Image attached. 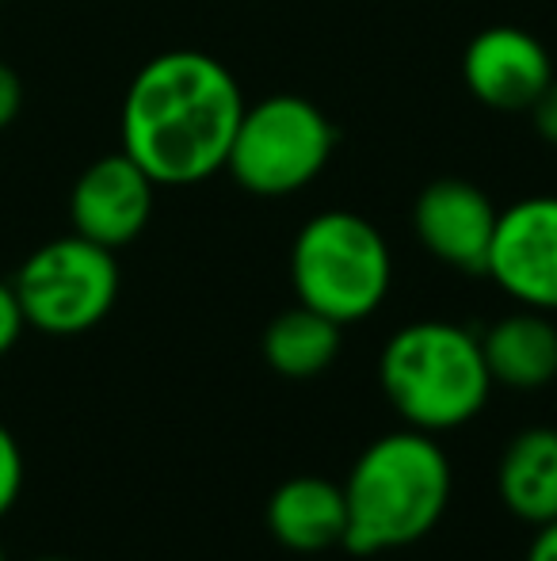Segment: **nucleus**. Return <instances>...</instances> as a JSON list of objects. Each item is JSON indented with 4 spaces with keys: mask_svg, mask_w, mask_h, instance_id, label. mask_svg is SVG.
<instances>
[{
    "mask_svg": "<svg viewBox=\"0 0 557 561\" xmlns=\"http://www.w3.org/2000/svg\"><path fill=\"white\" fill-rule=\"evenodd\" d=\"M153 192L156 184L146 176V169L130 161L123 149L100 157L77 176L73 192H69L73 233L89 237V241L104 244L112 252L123 249L149 226Z\"/></svg>",
    "mask_w": 557,
    "mask_h": 561,
    "instance_id": "nucleus-9",
    "label": "nucleus"
},
{
    "mask_svg": "<svg viewBox=\"0 0 557 561\" xmlns=\"http://www.w3.org/2000/svg\"><path fill=\"white\" fill-rule=\"evenodd\" d=\"M241 115V84L218 58L202 50L156 54L123 96V153L156 187L199 184L225 169Z\"/></svg>",
    "mask_w": 557,
    "mask_h": 561,
    "instance_id": "nucleus-1",
    "label": "nucleus"
},
{
    "mask_svg": "<svg viewBox=\"0 0 557 561\" xmlns=\"http://www.w3.org/2000/svg\"><path fill=\"white\" fill-rule=\"evenodd\" d=\"M531 118H535L538 138H546L550 146H557V77L550 81V89H546L543 96L535 100V107H531Z\"/></svg>",
    "mask_w": 557,
    "mask_h": 561,
    "instance_id": "nucleus-18",
    "label": "nucleus"
},
{
    "mask_svg": "<svg viewBox=\"0 0 557 561\" xmlns=\"http://www.w3.org/2000/svg\"><path fill=\"white\" fill-rule=\"evenodd\" d=\"M31 329L46 336H81L112 313L119 298L115 252L81 233L35 249L12 279Z\"/></svg>",
    "mask_w": 557,
    "mask_h": 561,
    "instance_id": "nucleus-6",
    "label": "nucleus"
},
{
    "mask_svg": "<svg viewBox=\"0 0 557 561\" xmlns=\"http://www.w3.org/2000/svg\"><path fill=\"white\" fill-rule=\"evenodd\" d=\"M20 112H23V81L8 61H0V130H8L20 118Z\"/></svg>",
    "mask_w": 557,
    "mask_h": 561,
    "instance_id": "nucleus-17",
    "label": "nucleus"
},
{
    "mask_svg": "<svg viewBox=\"0 0 557 561\" xmlns=\"http://www.w3.org/2000/svg\"><path fill=\"white\" fill-rule=\"evenodd\" d=\"M485 275L527 310H557V195L500 210Z\"/></svg>",
    "mask_w": 557,
    "mask_h": 561,
    "instance_id": "nucleus-7",
    "label": "nucleus"
},
{
    "mask_svg": "<svg viewBox=\"0 0 557 561\" xmlns=\"http://www.w3.org/2000/svg\"><path fill=\"white\" fill-rule=\"evenodd\" d=\"M0 561H8V554H4V547H0Z\"/></svg>",
    "mask_w": 557,
    "mask_h": 561,
    "instance_id": "nucleus-21",
    "label": "nucleus"
},
{
    "mask_svg": "<svg viewBox=\"0 0 557 561\" xmlns=\"http://www.w3.org/2000/svg\"><path fill=\"white\" fill-rule=\"evenodd\" d=\"M35 561H69V558H35Z\"/></svg>",
    "mask_w": 557,
    "mask_h": 561,
    "instance_id": "nucleus-20",
    "label": "nucleus"
},
{
    "mask_svg": "<svg viewBox=\"0 0 557 561\" xmlns=\"http://www.w3.org/2000/svg\"><path fill=\"white\" fill-rule=\"evenodd\" d=\"M268 527L279 547L298 554H321L340 547L348 531V504L344 489L325 478H290L271 493Z\"/></svg>",
    "mask_w": 557,
    "mask_h": 561,
    "instance_id": "nucleus-11",
    "label": "nucleus"
},
{
    "mask_svg": "<svg viewBox=\"0 0 557 561\" xmlns=\"http://www.w3.org/2000/svg\"><path fill=\"white\" fill-rule=\"evenodd\" d=\"M336 149V130L317 104L294 92H276L245 107L233 134L225 169L260 199H282L325 172Z\"/></svg>",
    "mask_w": 557,
    "mask_h": 561,
    "instance_id": "nucleus-5",
    "label": "nucleus"
},
{
    "mask_svg": "<svg viewBox=\"0 0 557 561\" xmlns=\"http://www.w3.org/2000/svg\"><path fill=\"white\" fill-rule=\"evenodd\" d=\"M527 561H557V519L538 527V539L531 542Z\"/></svg>",
    "mask_w": 557,
    "mask_h": 561,
    "instance_id": "nucleus-19",
    "label": "nucleus"
},
{
    "mask_svg": "<svg viewBox=\"0 0 557 561\" xmlns=\"http://www.w3.org/2000/svg\"><path fill=\"white\" fill-rule=\"evenodd\" d=\"M500 501L523 524H554L557 519V432L527 428L508 444L497 470Z\"/></svg>",
    "mask_w": 557,
    "mask_h": 561,
    "instance_id": "nucleus-13",
    "label": "nucleus"
},
{
    "mask_svg": "<svg viewBox=\"0 0 557 561\" xmlns=\"http://www.w3.org/2000/svg\"><path fill=\"white\" fill-rule=\"evenodd\" d=\"M0 4H4V0H0Z\"/></svg>",
    "mask_w": 557,
    "mask_h": 561,
    "instance_id": "nucleus-22",
    "label": "nucleus"
},
{
    "mask_svg": "<svg viewBox=\"0 0 557 561\" xmlns=\"http://www.w3.org/2000/svg\"><path fill=\"white\" fill-rule=\"evenodd\" d=\"M489 378L508 390H543L557 378V325L543 310L508 313L481 336Z\"/></svg>",
    "mask_w": 557,
    "mask_h": 561,
    "instance_id": "nucleus-12",
    "label": "nucleus"
},
{
    "mask_svg": "<svg viewBox=\"0 0 557 561\" xmlns=\"http://www.w3.org/2000/svg\"><path fill=\"white\" fill-rule=\"evenodd\" d=\"M379 378L390 405L428 436L469 424L492 390L481 340L451 321L397 329L382 347Z\"/></svg>",
    "mask_w": 557,
    "mask_h": 561,
    "instance_id": "nucleus-3",
    "label": "nucleus"
},
{
    "mask_svg": "<svg viewBox=\"0 0 557 561\" xmlns=\"http://www.w3.org/2000/svg\"><path fill=\"white\" fill-rule=\"evenodd\" d=\"M351 554H386L420 542L451 501V462L428 432L405 428L379 436L356 458L344 481Z\"/></svg>",
    "mask_w": 557,
    "mask_h": 561,
    "instance_id": "nucleus-2",
    "label": "nucleus"
},
{
    "mask_svg": "<svg viewBox=\"0 0 557 561\" xmlns=\"http://www.w3.org/2000/svg\"><path fill=\"white\" fill-rule=\"evenodd\" d=\"M23 329H27V318L20 310V298H15L12 283H0V359L20 344Z\"/></svg>",
    "mask_w": 557,
    "mask_h": 561,
    "instance_id": "nucleus-16",
    "label": "nucleus"
},
{
    "mask_svg": "<svg viewBox=\"0 0 557 561\" xmlns=\"http://www.w3.org/2000/svg\"><path fill=\"white\" fill-rule=\"evenodd\" d=\"M290 279L302 306L336 325L363 321L386 302L394 260L379 226L351 210H321L298 229Z\"/></svg>",
    "mask_w": 557,
    "mask_h": 561,
    "instance_id": "nucleus-4",
    "label": "nucleus"
},
{
    "mask_svg": "<svg viewBox=\"0 0 557 561\" xmlns=\"http://www.w3.org/2000/svg\"><path fill=\"white\" fill-rule=\"evenodd\" d=\"M497 218L500 210L489 195L459 176L431 180L413 207V229L423 249L466 275H485Z\"/></svg>",
    "mask_w": 557,
    "mask_h": 561,
    "instance_id": "nucleus-10",
    "label": "nucleus"
},
{
    "mask_svg": "<svg viewBox=\"0 0 557 561\" xmlns=\"http://www.w3.org/2000/svg\"><path fill=\"white\" fill-rule=\"evenodd\" d=\"M462 81L477 104L492 112H531L550 89L554 61L543 38L512 23H497L469 38L462 54Z\"/></svg>",
    "mask_w": 557,
    "mask_h": 561,
    "instance_id": "nucleus-8",
    "label": "nucleus"
},
{
    "mask_svg": "<svg viewBox=\"0 0 557 561\" xmlns=\"http://www.w3.org/2000/svg\"><path fill=\"white\" fill-rule=\"evenodd\" d=\"M20 489H23V450L15 444L12 432L0 424V519L20 501Z\"/></svg>",
    "mask_w": 557,
    "mask_h": 561,
    "instance_id": "nucleus-15",
    "label": "nucleus"
},
{
    "mask_svg": "<svg viewBox=\"0 0 557 561\" xmlns=\"http://www.w3.org/2000/svg\"><path fill=\"white\" fill-rule=\"evenodd\" d=\"M340 329L333 318L298 302L294 310H282L264 333V359L282 378H313L336 359L340 352Z\"/></svg>",
    "mask_w": 557,
    "mask_h": 561,
    "instance_id": "nucleus-14",
    "label": "nucleus"
}]
</instances>
